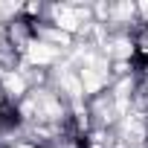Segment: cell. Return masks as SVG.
<instances>
[{"mask_svg": "<svg viewBox=\"0 0 148 148\" xmlns=\"http://www.w3.org/2000/svg\"><path fill=\"white\" fill-rule=\"evenodd\" d=\"M32 35H35V26H32V21H26V18H18V21H12L9 23V44H12V49H26L29 47V41H32Z\"/></svg>", "mask_w": 148, "mask_h": 148, "instance_id": "1", "label": "cell"}, {"mask_svg": "<svg viewBox=\"0 0 148 148\" xmlns=\"http://www.w3.org/2000/svg\"><path fill=\"white\" fill-rule=\"evenodd\" d=\"M134 52H136V58L148 61V26H142V29L136 32V38H134Z\"/></svg>", "mask_w": 148, "mask_h": 148, "instance_id": "2", "label": "cell"}]
</instances>
